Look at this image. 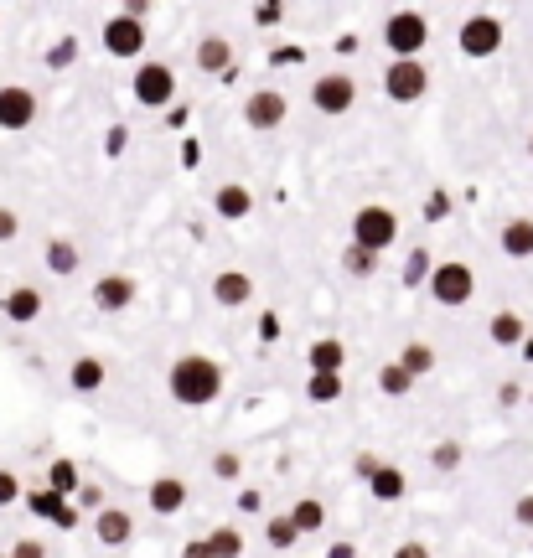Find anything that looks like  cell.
Wrapping results in <instances>:
<instances>
[{"instance_id":"35","label":"cell","mask_w":533,"mask_h":558,"mask_svg":"<svg viewBox=\"0 0 533 558\" xmlns=\"http://www.w3.org/2000/svg\"><path fill=\"white\" fill-rule=\"evenodd\" d=\"M466 460V450H461V440H440L435 450H430V465L435 471H456V465Z\"/></svg>"},{"instance_id":"34","label":"cell","mask_w":533,"mask_h":558,"mask_svg":"<svg viewBox=\"0 0 533 558\" xmlns=\"http://www.w3.org/2000/svg\"><path fill=\"white\" fill-rule=\"evenodd\" d=\"M306 398H311V403H337V398H342V378H321V372H311Z\"/></svg>"},{"instance_id":"18","label":"cell","mask_w":533,"mask_h":558,"mask_svg":"<svg viewBox=\"0 0 533 558\" xmlns=\"http://www.w3.org/2000/svg\"><path fill=\"white\" fill-rule=\"evenodd\" d=\"M213 300L228 305V310L249 305V300H254V279H249L244 269H223V274H213Z\"/></svg>"},{"instance_id":"31","label":"cell","mask_w":533,"mask_h":558,"mask_svg":"<svg viewBox=\"0 0 533 558\" xmlns=\"http://www.w3.org/2000/svg\"><path fill=\"white\" fill-rule=\"evenodd\" d=\"M26 507H32L37 517H52V522H57V517L68 512V496H57L52 486H37L32 496H26Z\"/></svg>"},{"instance_id":"23","label":"cell","mask_w":533,"mask_h":558,"mask_svg":"<svg viewBox=\"0 0 533 558\" xmlns=\"http://www.w3.org/2000/svg\"><path fill=\"white\" fill-rule=\"evenodd\" d=\"M368 491H373V502H383V507H394V502H404V491H409V476L399 471V465H383V471L368 481Z\"/></svg>"},{"instance_id":"47","label":"cell","mask_w":533,"mask_h":558,"mask_svg":"<svg viewBox=\"0 0 533 558\" xmlns=\"http://www.w3.org/2000/svg\"><path fill=\"white\" fill-rule=\"evenodd\" d=\"M497 398H502V403H518V398H523V388H518V383H502V388H497Z\"/></svg>"},{"instance_id":"41","label":"cell","mask_w":533,"mask_h":558,"mask_svg":"<svg viewBox=\"0 0 533 558\" xmlns=\"http://www.w3.org/2000/svg\"><path fill=\"white\" fill-rule=\"evenodd\" d=\"M11 558H47V548L37 538H21V543H11Z\"/></svg>"},{"instance_id":"39","label":"cell","mask_w":533,"mask_h":558,"mask_svg":"<svg viewBox=\"0 0 533 558\" xmlns=\"http://www.w3.org/2000/svg\"><path fill=\"white\" fill-rule=\"evenodd\" d=\"M352 471H358V476H363V481H373V476H378V471H383V460H378V455H368V450H363V455H358V460H352Z\"/></svg>"},{"instance_id":"52","label":"cell","mask_w":533,"mask_h":558,"mask_svg":"<svg viewBox=\"0 0 533 558\" xmlns=\"http://www.w3.org/2000/svg\"><path fill=\"white\" fill-rule=\"evenodd\" d=\"M0 558H11V553H0Z\"/></svg>"},{"instance_id":"40","label":"cell","mask_w":533,"mask_h":558,"mask_svg":"<svg viewBox=\"0 0 533 558\" xmlns=\"http://www.w3.org/2000/svg\"><path fill=\"white\" fill-rule=\"evenodd\" d=\"M16 233H21V217H16L11 207H0V243H11Z\"/></svg>"},{"instance_id":"8","label":"cell","mask_w":533,"mask_h":558,"mask_svg":"<svg viewBox=\"0 0 533 558\" xmlns=\"http://www.w3.org/2000/svg\"><path fill=\"white\" fill-rule=\"evenodd\" d=\"M502 42H508V26H502L497 16H466L461 31H456V47L466 57H497Z\"/></svg>"},{"instance_id":"42","label":"cell","mask_w":533,"mask_h":558,"mask_svg":"<svg viewBox=\"0 0 533 558\" xmlns=\"http://www.w3.org/2000/svg\"><path fill=\"white\" fill-rule=\"evenodd\" d=\"M394 558H430V543L409 538V543H399V548H394Z\"/></svg>"},{"instance_id":"43","label":"cell","mask_w":533,"mask_h":558,"mask_svg":"<svg viewBox=\"0 0 533 558\" xmlns=\"http://www.w3.org/2000/svg\"><path fill=\"white\" fill-rule=\"evenodd\" d=\"M513 522L518 527H533V496H518V502H513Z\"/></svg>"},{"instance_id":"50","label":"cell","mask_w":533,"mask_h":558,"mask_svg":"<svg viewBox=\"0 0 533 558\" xmlns=\"http://www.w3.org/2000/svg\"><path fill=\"white\" fill-rule=\"evenodd\" d=\"M523 357H528V362H533V336H528V341H523Z\"/></svg>"},{"instance_id":"49","label":"cell","mask_w":533,"mask_h":558,"mask_svg":"<svg viewBox=\"0 0 533 558\" xmlns=\"http://www.w3.org/2000/svg\"><path fill=\"white\" fill-rule=\"evenodd\" d=\"M57 527H63V533H73V527H78V507H68L63 517H57Z\"/></svg>"},{"instance_id":"38","label":"cell","mask_w":533,"mask_h":558,"mask_svg":"<svg viewBox=\"0 0 533 558\" xmlns=\"http://www.w3.org/2000/svg\"><path fill=\"white\" fill-rule=\"evenodd\" d=\"M78 507H88V512L99 517V512H104V486H99V481H88V486L78 491Z\"/></svg>"},{"instance_id":"12","label":"cell","mask_w":533,"mask_h":558,"mask_svg":"<svg viewBox=\"0 0 533 558\" xmlns=\"http://www.w3.org/2000/svg\"><path fill=\"white\" fill-rule=\"evenodd\" d=\"M135 274H99L94 279V305L104 310V316H120V310L135 305Z\"/></svg>"},{"instance_id":"4","label":"cell","mask_w":533,"mask_h":558,"mask_svg":"<svg viewBox=\"0 0 533 558\" xmlns=\"http://www.w3.org/2000/svg\"><path fill=\"white\" fill-rule=\"evenodd\" d=\"M471 295H477V269L461 264V259H446V264H435V279H430V300L435 305H471Z\"/></svg>"},{"instance_id":"25","label":"cell","mask_w":533,"mask_h":558,"mask_svg":"<svg viewBox=\"0 0 533 558\" xmlns=\"http://www.w3.org/2000/svg\"><path fill=\"white\" fill-rule=\"evenodd\" d=\"M290 522L301 527V538L321 533V527H327V502H321V496H301V502L290 507Z\"/></svg>"},{"instance_id":"1","label":"cell","mask_w":533,"mask_h":558,"mask_svg":"<svg viewBox=\"0 0 533 558\" xmlns=\"http://www.w3.org/2000/svg\"><path fill=\"white\" fill-rule=\"evenodd\" d=\"M166 388H171L176 403H187V409H207V403L223 393V367L213 357H202V352H187V357L171 362Z\"/></svg>"},{"instance_id":"45","label":"cell","mask_w":533,"mask_h":558,"mask_svg":"<svg viewBox=\"0 0 533 558\" xmlns=\"http://www.w3.org/2000/svg\"><path fill=\"white\" fill-rule=\"evenodd\" d=\"M182 558H218V553H213V543H207V538H192V543L182 548Z\"/></svg>"},{"instance_id":"46","label":"cell","mask_w":533,"mask_h":558,"mask_svg":"<svg viewBox=\"0 0 533 558\" xmlns=\"http://www.w3.org/2000/svg\"><path fill=\"white\" fill-rule=\"evenodd\" d=\"M280 16H285V6H254V21L259 26H275Z\"/></svg>"},{"instance_id":"13","label":"cell","mask_w":533,"mask_h":558,"mask_svg":"<svg viewBox=\"0 0 533 558\" xmlns=\"http://www.w3.org/2000/svg\"><path fill=\"white\" fill-rule=\"evenodd\" d=\"M145 502H151L156 517H176L187 507V481L182 476H156L151 486H145Z\"/></svg>"},{"instance_id":"19","label":"cell","mask_w":533,"mask_h":558,"mask_svg":"<svg viewBox=\"0 0 533 558\" xmlns=\"http://www.w3.org/2000/svg\"><path fill=\"white\" fill-rule=\"evenodd\" d=\"M213 212L223 217V223H244V217L254 212V192H249V186H239V181H228V186H218V192H213Z\"/></svg>"},{"instance_id":"27","label":"cell","mask_w":533,"mask_h":558,"mask_svg":"<svg viewBox=\"0 0 533 558\" xmlns=\"http://www.w3.org/2000/svg\"><path fill=\"white\" fill-rule=\"evenodd\" d=\"M394 362L404 372H414V378H430V372H435V347H430V341H404V352Z\"/></svg>"},{"instance_id":"9","label":"cell","mask_w":533,"mask_h":558,"mask_svg":"<svg viewBox=\"0 0 533 558\" xmlns=\"http://www.w3.org/2000/svg\"><path fill=\"white\" fill-rule=\"evenodd\" d=\"M285 114H290V99H285L280 88H254L249 99H244V124H249L254 135H270V130H280Z\"/></svg>"},{"instance_id":"33","label":"cell","mask_w":533,"mask_h":558,"mask_svg":"<svg viewBox=\"0 0 533 558\" xmlns=\"http://www.w3.org/2000/svg\"><path fill=\"white\" fill-rule=\"evenodd\" d=\"M207 543H213L218 558H244V533H239V527H213Z\"/></svg>"},{"instance_id":"15","label":"cell","mask_w":533,"mask_h":558,"mask_svg":"<svg viewBox=\"0 0 533 558\" xmlns=\"http://www.w3.org/2000/svg\"><path fill=\"white\" fill-rule=\"evenodd\" d=\"M94 538H99L104 548H125V543L135 538V517H130L125 507H104V512L94 517Z\"/></svg>"},{"instance_id":"28","label":"cell","mask_w":533,"mask_h":558,"mask_svg":"<svg viewBox=\"0 0 533 558\" xmlns=\"http://www.w3.org/2000/svg\"><path fill=\"white\" fill-rule=\"evenodd\" d=\"M264 543H270L275 553H285V548L301 543V527L290 522V512H280V517H264Z\"/></svg>"},{"instance_id":"17","label":"cell","mask_w":533,"mask_h":558,"mask_svg":"<svg viewBox=\"0 0 533 558\" xmlns=\"http://www.w3.org/2000/svg\"><path fill=\"white\" fill-rule=\"evenodd\" d=\"M306 367L311 372H321V378H342V367H347V347L337 336H321V341H311L306 347Z\"/></svg>"},{"instance_id":"10","label":"cell","mask_w":533,"mask_h":558,"mask_svg":"<svg viewBox=\"0 0 533 558\" xmlns=\"http://www.w3.org/2000/svg\"><path fill=\"white\" fill-rule=\"evenodd\" d=\"M104 52L109 57H120V62H135L140 68V52H145V21H135V16H114V21H104Z\"/></svg>"},{"instance_id":"36","label":"cell","mask_w":533,"mask_h":558,"mask_svg":"<svg viewBox=\"0 0 533 558\" xmlns=\"http://www.w3.org/2000/svg\"><path fill=\"white\" fill-rule=\"evenodd\" d=\"M239 471H244V460L233 455V450H218V455H213V476H218V481H239Z\"/></svg>"},{"instance_id":"5","label":"cell","mask_w":533,"mask_h":558,"mask_svg":"<svg viewBox=\"0 0 533 558\" xmlns=\"http://www.w3.org/2000/svg\"><path fill=\"white\" fill-rule=\"evenodd\" d=\"M383 93H389L394 104H420L425 93H430V68H425L420 57L389 62V68H383Z\"/></svg>"},{"instance_id":"26","label":"cell","mask_w":533,"mask_h":558,"mask_svg":"<svg viewBox=\"0 0 533 558\" xmlns=\"http://www.w3.org/2000/svg\"><path fill=\"white\" fill-rule=\"evenodd\" d=\"M404 290H420V285H430L435 279V259H430V248L420 243V248H409V259H404Z\"/></svg>"},{"instance_id":"21","label":"cell","mask_w":533,"mask_h":558,"mask_svg":"<svg viewBox=\"0 0 533 558\" xmlns=\"http://www.w3.org/2000/svg\"><path fill=\"white\" fill-rule=\"evenodd\" d=\"M487 336L497 341V347H523V341H528V321L518 316V310H497V316L487 321Z\"/></svg>"},{"instance_id":"2","label":"cell","mask_w":533,"mask_h":558,"mask_svg":"<svg viewBox=\"0 0 533 558\" xmlns=\"http://www.w3.org/2000/svg\"><path fill=\"white\" fill-rule=\"evenodd\" d=\"M394 238H399V212L394 207L368 202V207L352 212V243L358 248H368V254L383 259V248H394Z\"/></svg>"},{"instance_id":"37","label":"cell","mask_w":533,"mask_h":558,"mask_svg":"<svg viewBox=\"0 0 533 558\" xmlns=\"http://www.w3.org/2000/svg\"><path fill=\"white\" fill-rule=\"evenodd\" d=\"M16 502H21V476L0 471V507H16Z\"/></svg>"},{"instance_id":"44","label":"cell","mask_w":533,"mask_h":558,"mask_svg":"<svg viewBox=\"0 0 533 558\" xmlns=\"http://www.w3.org/2000/svg\"><path fill=\"white\" fill-rule=\"evenodd\" d=\"M239 512H264V496H259L254 486H244V491H239Z\"/></svg>"},{"instance_id":"48","label":"cell","mask_w":533,"mask_h":558,"mask_svg":"<svg viewBox=\"0 0 533 558\" xmlns=\"http://www.w3.org/2000/svg\"><path fill=\"white\" fill-rule=\"evenodd\" d=\"M327 558H358V548H352V543H332Z\"/></svg>"},{"instance_id":"11","label":"cell","mask_w":533,"mask_h":558,"mask_svg":"<svg viewBox=\"0 0 533 558\" xmlns=\"http://www.w3.org/2000/svg\"><path fill=\"white\" fill-rule=\"evenodd\" d=\"M32 119H37V93L26 83H0V130L21 135L32 130Z\"/></svg>"},{"instance_id":"3","label":"cell","mask_w":533,"mask_h":558,"mask_svg":"<svg viewBox=\"0 0 533 558\" xmlns=\"http://www.w3.org/2000/svg\"><path fill=\"white\" fill-rule=\"evenodd\" d=\"M425 42H430V21H425V11H394L389 21H383V47L394 52V62L420 57Z\"/></svg>"},{"instance_id":"29","label":"cell","mask_w":533,"mask_h":558,"mask_svg":"<svg viewBox=\"0 0 533 558\" xmlns=\"http://www.w3.org/2000/svg\"><path fill=\"white\" fill-rule=\"evenodd\" d=\"M414 383H420V378H414V372H404L399 362H383V367H378V393H383V398H409Z\"/></svg>"},{"instance_id":"6","label":"cell","mask_w":533,"mask_h":558,"mask_svg":"<svg viewBox=\"0 0 533 558\" xmlns=\"http://www.w3.org/2000/svg\"><path fill=\"white\" fill-rule=\"evenodd\" d=\"M352 104H358V78L352 73H321L316 83H311V109L316 114H327V119H337V114H347Z\"/></svg>"},{"instance_id":"16","label":"cell","mask_w":533,"mask_h":558,"mask_svg":"<svg viewBox=\"0 0 533 558\" xmlns=\"http://www.w3.org/2000/svg\"><path fill=\"white\" fill-rule=\"evenodd\" d=\"M192 62L202 73H233V42L223 37V31H207V37L197 42V52H192Z\"/></svg>"},{"instance_id":"32","label":"cell","mask_w":533,"mask_h":558,"mask_svg":"<svg viewBox=\"0 0 533 558\" xmlns=\"http://www.w3.org/2000/svg\"><path fill=\"white\" fill-rule=\"evenodd\" d=\"M373 269H378V254H368V248H358V243H347V248H342V274L368 279Z\"/></svg>"},{"instance_id":"53","label":"cell","mask_w":533,"mask_h":558,"mask_svg":"<svg viewBox=\"0 0 533 558\" xmlns=\"http://www.w3.org/2000/svg\"><path fill=\"white\" fill-rule=\"evenodd\" d=\"M528 403H533V393H528Z\"/></svg>"},{"instance_id":"7","label":"cell","mask_w":533,"mask_h":558,"mask_svg":"<svg viewBox=\"0 0 533 558\" xmlns=\"http://www.w3.org/2000/svg\"><path fill=\"white\" fill-rule=\"evenodd\" d=\"M176 99V68L171 62H140L135 68V104L140 109H166Z\"/></svg>"},{"instance_id":"14","label":"cell","mask_w":533,"mask_h":558,"mask_svg":"<svg viewBox=\"0 0 533 558\" xmlns=\"http://www.w3.org/2000/svg\"><path fill=\"white\" fill-rule=\"evenodd\" d=\"M0 316L16 321V326H32V321L42 316V290H37V285H16V290H6V295H0Z\"/></svg>"},{"instance_id":"20","label":"cell","mask_w":533,"mask_h":558,"mask_svg":"<svg viewBox=\"0 0 533 558\" xmlns=\"http://www.w3.org/2000/svg\"><path fill=\"white\" fill-rule=\"evenodd\" d=\"M497 248L508 259H533V217H513V223H502Z\"/></svg>"},{"instance_id":"30","label":"cell","mask_w":533,"mask_h":558,"mask_svg":"<svg viewBox=\"0 0 533 558\" xmlns=\"http://www.w3.org/2000/svg\"><path fill=\"white\" fill-rule=\"evenodd\" d=\"M47 486H52L57 496H78V491H83V481H78V465H73L68 455H57V460L47 465Z\"/></svg>"},{"instance_id":"24","label":"cell","mask_w":533,"mask_h":558,"mask_svg":"<svg viewBox=\"0 0 533 558\" xmlns=\"http://www.w3.org/2000/svg\"><path fill=\"white\" fill-rule=\"evenodd\" d=\"M42 259H47V269H52L57 279H73V274H78V243H73V238H47Z\"/></svg>"},{"instance_id":"22","label":"cell","mask_w":533,"mask_h":558,"mask_svg":"<svg viewBox=\"0 0 533 558\" xmlns=\"http://www.w3.org/2000/svg\"><path fill=\"white\" fill-rule=\"evenodd\" d=\"M68 383H73V393H99V388L109 383V367H104L99 357H73Z\"/></svg>"},{"instance_id":"51","label":"cell","mask_w":533,"mask_h":558,"mask_svg":"<svg viewBox=\"0 0 533 558\" xmlns=\"http://www.w3.org/2000/svg\"><path fill=\"white\" fill-rule=\"evenodd\" d=\"M528 161H533V135H528Z\"/></svg>"}]
</instances>
